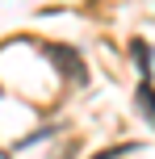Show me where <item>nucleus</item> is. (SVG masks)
I'll return each instance as SVG.
<instances>
[{"label":"nucleus","instance_id":"3","mask_svg":"<svg viewBox=\"0 0 155 159\" xmlns=\"http://www.w3.org/2000/svg\"><path fill=\"white\" fill-rule=\"evenodd\" d=\"M0 159H8V151H0Z\"/></svg>","mask_w":155,"mask_h":159},{"label":"nucleus","instance_id":"1","mask_svg":"<svg viewBox=\"0 0 155 159\" xmlns=\"http://www.w3.org/2000/svg\"><path fill=\"white\" fill-rule=\"evenodd\" d=\"M46 59H55V63L63 67L67 80H84V63H80L75 50H67V46H46Z\"/></svg>","mask_w":155,"mask_h":159},{"label":"nucleus","instance_id":"2","mask_svg":"<svg viewBox=\"0 0 155 159\" xmlns=\"http://www.w3.org/2000/svg\"><path fill=\"white\" fill-rule=\"evenodd\" d=\"M139 109H143V117L155 126V92H151V84H139Z\"/></svg>","mask_w":155,"mask_h":159}]
</instances>
